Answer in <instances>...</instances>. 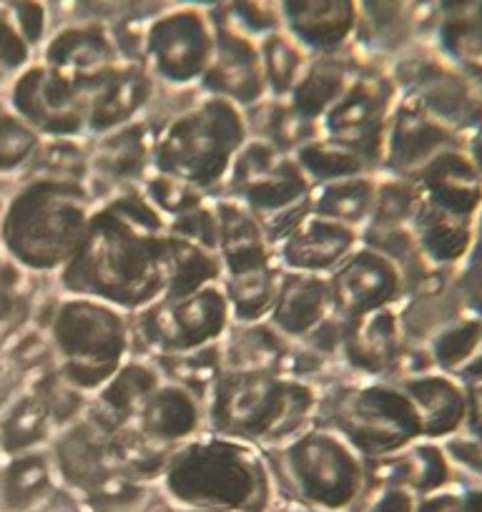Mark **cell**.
Segmentation results:
<instances>
[{"mask_svg": "<svg viewBox=\"0 0 482 512\" xmlns=\"http://www.w3.org/2000/svg\"><path fill=\"white\" fill-rule=\"evenodd\" d=\"M169 259V224L141 186H129L98 201L81 246L56 274V287L134 314L164 297Z\"/></svg>", "mask_w": 482, "mask_h": 512, "instance_id": "cell-1", "label": "cell"}, {"mask_svg": "<svg viewBox=\"0 0 482 512\" xmlns=\"http://www.w3.org/2000/svg\"><path fill=\"white\" fill-rule=\"evenodd\" d=\"M96 204L88 181L23 176L0 206V251L21 272L56 279L81 246Z\"/></svg>", "mask_w": 482, "mask_h": 512, "instance_id": "cell-2", "label": "cell"}, {"mask_svg": "<svg viewBox=\"0 0 482 512\" xmlns=\"http://www.w3.org/2000/svg\"><path fill=\"white\" fill-rule=\"evenodd\" d=\"M161 497L211 512H272L277 502L264 452L247 442L204 430L166 457Z\"/></svg>", "mask_w": 482, "mask_h": 512, "instance_id": "cell-3", "label": "cell"}, {"mask_svg": "<svg viewBox=\"0 0 482 512\" xmlns=\"http://www.w3.org/2000/svg\"><path fill=\"white\" fill-rule=\"evenodd\" d=\"M319 387L264 369H221L204 397L206 430L267 450L314 425Z\"/></svg>", "mask_w": 482, "mask_h": 512, "instance_id": "cell-4", "label": "cell"}, {"mask_svg": "<svg viewBox=\"0 0 482 512\" xmlns=\"http://www.w3.org/2000/svg\"><path fill=\"white\" fill-rule=\"evenodd\" d=\"M247 139V116L239 106L196 91L184 108L154 128V171L219 196Z\"/></svg>", "mask_w": 482, "mask_h": 512, "instance_id": "cell-5", "label": "cell"}, {"mask_svg": "<svg viewBox=\"0 0 482 512\" xmlns=\"http://www.w3.org/2000/svg\"><path fill=\"white\" fill-rule=\"evenodd\" d=\"M314 425L347 440L367 462L397 455L422 437L415 405L395 379L339 372L319 387Z\"/></svg>", "mask_w": 482, "mask_h": 512, "instance_id": "cell-6", "label": "cell"}, {"mask_svg": "<svg viewBox=\"0 0 482 512\" xmlns=\"http://www.w3.org/2000/svg\"><path fill=\"white\" fill-rule=\"evenodd\" d=\"M46 337L53 367L86 397L96 395L134 354L131 314L76 294H56Z\"/></svg>", "mask_w": 482, "mask_h": 512, "instance_id": "cell-7", "label": "cell"}, {"mask_svg": "<svg viewBox=\"0 0 482 512\" xmlns=\"http://www.w3.org/2000/svg\"><path fill=\"white\" fill-rule=\"evenodd\" d=\"M262 452L277 500L319 512H347L367 487V460L327 427L309 425L292 440Z\"/></svg>", "mask_w": 482, "mask_h": 512, "instance_id": "cell-8", "label": "cell"}, {"mask_svg": "<svg viewBox=\"0 0 482 512\" xmlns=\"http://www.w3.org/2000/svg\"><path fill=\"white\" fill-rule=\"evenodd\" d=\"M231 327V309L219 284L184 297H161L131 314L134 354L176 357L214 347Z\"/></svg>", "mask_w": 482, "mask_h": 512, "instance_id": "cell-9", "label": "cell"}, {"mask_svg": "<svg viewBox=\"0 0 482 512\" xmlns=\"http://www.w3.org/2000/svg\"><path fill=\"white\" fill-rule=\"evenodd\" d=\"M48 452L63 490L76 500H86L116 480L131 477L129 427L113 425L91 405L76 422L56 432Z\"/></svg>", "mask_w": 482, "mask_h": 512, "instance_id": "cell-10", "label": "cell"}, {"mask_svg": "<svg viewBox=\"0 0 482 512\" xmlns=\"http://www.w3.org/2000/svg\"><path fill=\"white\" fill-rule=\"evenodd\" d=\"M214 51L216 26L204 8L176 3L141 26V63L161 88H199Z\"/></svg>", "mask_w": 482, "mask_h": 512, "instance_id": "cell-11", "label": "cell"}, {"mask_svg": "<svg viewBox=\"0 0 482 512\" xmlns=\"http://www.w3.org/2000/svg\"><path fill=\"white\" fill-rule=\"evenodd\" d=\"M397 98L400 91L390 71L359 63L342 96L319 118V134L359 154L377 171Z\"/></svg>", "mask_w": 482, "mask_h": 512, "instance_id": "cell-12", "label": "cell"}, {"mask_svg": "<svg viewBox=\"0 0 482 512\" xmlns=\"http://www.w3.org/2000/svg\"><path fill=\"white\" fill-rule=\"evenodd\" d=\"M312 181L294 154L249 136L231 164L219 196H229L262 216V221L307 204Z\"/></svg>", "mask_w": 482, "mask_h": 512, "instance_id": "cell-13", "label": "cell"}, {"mask_svg": "<svg viewBox=\"0 0 482 512\" xmlns=\"http://www.w3.org/2000/svg\"><path fill=\"white\" fill-rule=\"evenodd\" d=\"M3 98L43 139H88V106L81 81L38 58L13 81Z\"/></svg>", "mask_w": 482, "mask_h": 512, "instance_id": "cell-14", "label": "cell"}, {"mask_svg": "<svg viewBox=\"0 0 482 512\" xmlns=\"http://www.w3.org/2000/svg\"><path fill=\"white\" fill-rule=\"evenodd\" d=\"M402 98H410L430 116L465 134L482 123V96L462 73L437 58H410L390 71Z\"/></svg>", "mask_w": 482, "mask_h": 512, "instance_id": "cell-15", "label": "cell"}, {"mask_svg": "<svg viewBox=\"0 0 482 512\" xmlns=\"http://www.w3.org/2000/svg\"><path fill=\"white\" fill-rule=\"evenodd\" d=\"M332 314L344 322L397 307L407 297V284L392 259L359 241L357 249L327 277Z\"/></svg>", "mask_w": 482, "mask_h": 512, "instance_id": "cell-16", "label": "cell"}, {"mask_svg": "<svg viewBox=\"0 0 482 512\" xmlns=\"http://www.w3.org/2000/svg\"><path fill=\"white\" fill-rule=\"evenodd\" d=\"M81 86L86 91L88 106V139H96L113 128L146 118L156 93H159V83L146 71L144 63L126 61V58L103 68L96 76L83 78Z\"/></svg>", "mask_w": 482, "mask_h": 512, "instance_id": "cell-17", "label": "cell"}, {"mask_svg": "<svg viewBox=\"0 0 482 512\" xmlns=\"http://www.w3.org/2000/svg\"><path fill=\"white\" fill-rule=\"evenodd\" d=\"M216 51L206 76L201 78L196 91L219 96L239 106L241 111L257 106L269 98L267 81H264L262 53H259V38L252 33L231 26L226 18L216 16Z\"/></svg>", "mask_w": 482, "mask_h": 512, "instance_id": "cell-18", "label": "cell"}, {"mask_svg": "<svg viewBox=\"0 0 482 512\" xmlns=\"http://www.w3.org/2000/svg\"><path fill=\"white\" fill-rule=\"evenodd\" d=\"M465 136L452 131L410 98H397L395 111L387 123L385 149L377 174L410 181L422 166L450 149H460Z\"/></svg>", "mask_w": 482, "mask_h": 512, "instance_id": "cell-19", "label": "cell"}, {"mask_svg": "<svg viewBox=\"0 0 482 512\" xmlns=\"http://www.w3.org/2000/svg\"><path fill=\"white\" fill-rule=\"evenodd\" d=\"M88 154V186L96 201L106 199L113 191L141 186L154 171V128L146 118L113 128L108 134L88 139Z\"/></svg>", "mask_w": 482, "mask_h": 512, "instance_id": "cell-20", "label": "cell"}, {"mask_svg": "<svg viewBox=\"0 0 482 512\" xmlns=\"http://www.w3.org/2000/svg\"><path fill=\"white\" fill-rule=\"evenodd\" d=\"M279 28L309 56L349 51L357 38V0H274Z\"/></svg>", "mask_w": 482, "mask_h": 512, "instance_id": "cell-21", "label": "cell"}, {"mask_svg": "<svg viewBox=\"0 0 482 512\" xmlns=\"http://www.w3.org/2000/svg\"><path fill=\"white\" fill-rule=\"evenodd\" d=\"M357 246V229L307 211L282 239L274 241V256L284 272L329 277Z\"/></svg>", "mask_w": 482, "mask_h": 512, "instance_id": "cell-22", "label": "cell"}, {"mask_svg": "<svg viewBox=\"0 0 482 512\" xmlns=\"http://www.w3.org/2000/svg\"><path fill=\"white\" fill-rule=\"evenodd\" d=\"M129 430L149 445L171 452L206 430L204 397L184 384L164 379L159 390L136 412Z\"/></svg>", "mask_w": 482, "mask_h": 512, "instance_id": "cell-23", "label": "cell"}, {"mask_svg": "<svg viewBox=\"0 0 482 512\" xmlns=\"http://www.w3.org/2000/svg\"><path fill=\"white\" fill-rule=\"evenodd\" d=\"M405 344L397 307L380 309L347 322L339 364L357 377L395 379Z\"/></svg>", "mask_w": 482, "mask_h": 512, "instance_id": "cell-24", "label": "cell"}, {"mask_svg": "<svg viewBox=\"0 0 482 512\" xmlns=\"http://www.w3.org/2000/svg\"><path fill=\"white\" fill-rule=\"evenodd\" d=\"M216 209V254L221 259V279L241 277L277 262L274 244L262 216L229 196H211Z\"/></svg>", "mask_w": 482, "mask_h": 512, "instance_id": "cell-25", "label": "cell"}, {"mask_svg": "<svg viewBox=\"0 0 482 512\" xmlns=\"http://www.w3.org/2000/svg\"><path fill=\"white\" fill-rule=\"evenodd\" d=\"M38 61L83 81L113 63L124 61V56L118 48L116 33L106 23L86 21L71 23L46 36V41L38 48Z\"/></svg>", "mask_w": 482, "mask_h": 512, "instance_id": "cell-26", "label": "cell"}, {"mask_svg": "<svg viewBox=\"0 0 482 512\" xmlns=\"http://www.w3.org/2000/svg\"><path fill=\"white\" fill-rule=\"evenodd\" d=\"M397 382L420 415L425 440L442 442L465 430L467 395L465 382L460 377L432 369V372L397 379Z\"/></svg>", "mask_w": 482, "mask_h": 512, "instance_id": "cell-27", "label": "cell"}, {"mask_svg": "<svg viewBox=\"0 0 482 512\" xmlns=\"http://www.w3.org/2000/svg\"><path fill=\"white\" fill-rule=\"evenodd\" d=\"M63 495L48 447L0 462V512H41Z\"/></svg>", "mask_w": 482, "mask_h": 512, "instance_id": "cell-28", "label": "cell"}, {"mask_svg": "<svg viewBox=\"0 0 482 512\" xmlns=\"http://www.w3.org/2000/svg\"><path fill=\"white\" fill-rule=\"evenodd\" d=\"M329 314H332V297H329L327 277L284 272L277 302L267 322L292 342H302Z\"/></svg>", "mask_w": 482, "mask_h": 512, "instance_id": "cell-29", "label": "cell"}, {"mask_svg": "<svg viewBox=\"0 0 482 512\" xmlns=\"http://www.w3.org/2000/svg\"><path fill=\"white\" fill-rule=\"evenodd\" d=\"M164 379V372H161L154 357L131 354L124 367L118 369L91 397V407L98 415L111 420L113 425L129 427L136 412L141 410V405L159 390V384Z\"/></svg>", "mask_w": 482, "mask_h": 512, "instance_id": "cell-30", "label": "cell"}, {"mask_svg": "<svg viewBox=\"0 0 482 512\" xmlns=\"http://www.w3.org/2000/svg\"><path fill=\"white\" fill-rule=\"evenodd\" d=\"M56 432L58 427L46 397L28 379L26 387H21L6 407H0V460L43 450L51 445Z\"/></svg>", "mask_w": 482, "mask_h": 512, "instance_id": "cell-31", "label": "cell"}, {"mask_svg": "<svg viewBox=\"0 0 482 512\" xmlns=\"http://www.w3.org/2000/svg\"><path fill=\"white\" fill-rule=\"evenodd\" d=\"M292 339L264 322H231L219 342L221 369H264V372L287 374L294 352Z\"/></svg>", "mask_w": 482, "mask_h": 512, "instance_id": "cell-32", "label": "cell"}, {"mask_svg": "<svg viewBox=\"0 0 482 512\" xmlns=\"http://www.w3.org/2000/svg\"><path fill=\"white\" fill-rule=\"evenodd\" d=\"M377 189H380V174L370 171V174L347 176V179L312 186L307 204L312 214L362 231L375 211Z\"/></svg>", "mask_w": 482, "mask_h": 512, "instance_id": "cell-33", "label": "cell"}, {"mask_svg": "<svg viewBox=\"0 0 482 512\" xmlns=\"http://www.w3.org/2000/svg\"><path fill=\"white\" fill-rule=\"evenodd\" d=\"M357 68L359 61L349 58V51L334 53V56H312L287 101L304 118L319 123V118L342 96Z\"/></svg>", "mask_w": 482, "mask_h": 512, "instance_id": "cell-34", "label": "cell"}, {"mask_svg": "<svg viewBox=\"0 0 482 512\" xmlns=\"http://www.w3.org/2000/svg\"><path fill=\"white\" fill-rule=\"evenodd\" d=\"M249 136L277 146L284 154H294L299 146L319 136V123L304 118L287 98H264L244 111Z\"/></svg>", "mask_w": 482, "mask_h": 512, "instance_id": "cell-35", "label": "cell"}, {"mask_svg": "<svg viewBox=\"0 0 482 512\" xmlns=\"http://www.w3.org/2000/svg\"><path fill=\"white\" fill-rule=\"evenodd\" d=\"M282 277L284 269L274 262L259 272L221 279V289L231 309V322H264L277 302Z\"/></svg>", "mask_w": 482, "mask_h": 512, "instance_id": "cell-36", "label": "cell"}, {"mask_svg": "<svg viewBox=\"0 0 482 512\" xmlns=\"http://www.w3.org/2000/svg\"><path fill=\"white\" fill-rule=\"evenodd\" d=\"M171 234V231H169ZM221 282V259L214 249L194 244L189 239L171 234L169 284L164 297H184L201 287Z\"/></svg>", "mask_w": 482, "mask_h": 512, "instance_id": "cell-37", "label": "cell"}, {"mask_svg": "<svg viewBox=\"0 0 482 512\" xmlns=\"http://www.w3.org/2000/svg\"><path fill=\"white\" fill-rule=\"evenodd\" d=\"M259 53H262L269 98H287L312 58L282 28H274V31L259 36Z\"/></svg>", "mask_w": 482, "mask_h": 512, "instance_id": "cell-38", "label": "cell"}, {"mask_svg": "<svg viewBox=\"0 0 482 512\" xmlns=\"http://www.w3.org/2000/svg\"><path fill=\"white\" fill-rule=\"evenodd\" d=\"M294 159L299 161V166H302V171L307 174V179L312 181V186L375 171L362 156L344 149L337 141H329L327 136L322 134L314 136V139L307 141L304 146H299V149L294 151Z\"/></svg>", "mask_w": 482, "mask_h": 512, "instance_id": "cell-39", "label": "cell"}, {"mask_svg": "<svg viewBox=\"0 0 482 512\" xmlns=\"http://www.w3.org/2000/svg\"><path fill=\"white\" fill-rule=\"evenodd\" d=\"M43 136L28 126L11 108V103L0 96V179H16L28 171L36 159Z\"/></svg>", "mask_w": 482, "mask_h": 512, "instance_id": "cell-40", "label": "cell"}, {"mask_svg": "<svg viewBox=\"0 0 482 512\" xmlns=\"http://www.w3.org/2000/svg\"><path fill=\"white\" fill-rule=\"evenodd\" d=\"M430 357L435 369L457 374L477 352L482 349V319L480 317H457L440 329L430 342Z\"/></svg>", "mask_w": 482, "mask_h": 512, "instance_id": "cell-41", "label": "cell"}, {"mask_svg": "<svg viewBox=\"0 0 482 512\" xmlns=\"http://www.w3.org/2000/svg\"><path fill=\"white\" fill-rule=\"evenodd\" d=\"M359 26L354 41L370 48H382L397 36L410 13L412 0H357Z\"/></svg>", "mask_w": 482, "mask_h": 512, "instance_id": "cell-42", "label": "cell"}, {"mask_svg": "<svg viewBox=\"0 0 482 512\" xmlns=\"http://www.w3.org/2000/svg\"><path fill=\"white\" fill-rule=\"evenodd\" d=\"M141 191H144L146 199L151 201L156 211L166 219L169 224L176 216L186 214V211L196 209V206L206 204L211 196H206L204 191H199L196 186L186 184V181L174 179V176L159 174V171H151L149 176L141 184Z\"/></svg>", "mask_w": 482, "mask_h": 512, "instance_id": "cell-43", "label": "cell"}, {"mask_svg": "<svg viewBox=\"0 0 482 512\" xmlns=\"http://www.w3.org/2000/svg\"><path fill=\"white\" fill-rule=\"evenodd\" d=\"M440 13L442 43L450 56L482 36V0H440Z\"/></svg>", "mask_w": 482, "mask_h": 512, "instance_id": "cell-44", "label": "cell"}, {"mask_svg": "<svg viewBox=\"0 0 482 512\" xmlns=\"http://www.w3.org/2000/svg\"><path fill=\"white\" fill-rule=\"evenodd\" d=\"M36 48L28 43L8 11L0 8V96H6L18 76L36 61Z\"/></svg>", "mask_w": 482, "mask_h": 512, "instance_id": "cell-45", "label": "cell"}, {"mask_svg": "<svg viewBox=\"0 0 482 512\" xmlns=\"http://www.w3.org/2000/svg\"><path fill=\"white\" fill-rule=\"evenodd\" d=\"M169 231L171 234L181 236V239H189L194 241V244H201L206 246V249L216 251V231H219V221H216L214 201L209 199L206 204L196 206V209L171 219Z\"/></svg>", "mask_w": 482, "mask_h": 512, "instance_id": "cell-46", "label": "cell"}, {"mask_svg": "<svg viewBox=\"0 0 482 512\" xmlns=\"http://www.w3.org/2000/svg\"><path fill=\"white\" fill-rule=\"evenodd\" d=\"M33 319V299L18 287H0V347L11 344Z\"/></svg>", "mask_w": 482, "mask_h": 512, "instance_id": "cell-47", "label": "cell"}, {"mask_svg": "<svg viewBox=\"0 0 482 512\" xmlns=\"http://www.w3.org/2000/svg\"><path fill=\"white\" fill-rule=\"evenodd\" d=\"M465 395H467V420H465V430L462 432L482 437V379L465 382Z\"/></svg>", "mask_w": 482, "mask_h": 512, "instance_id": "cell-48", "label": "cell"}, {"mask_svg": "<svg viewBox=\"0 0 482 512\" xmlns=\"http://www.w3.org/2000/svg\"><path fill=\"white\" fill-rule=\"evenodd\" d=\"M146 512H211V510H194V507L174 505V502H169L166 497H161V492H159V495H156V500L151 502V507Z\"/></svg>", "mask_w": 482, "mask_h": 512, "instance_id": "cell-49", "label": "cell"}, {"mask_svg": "<svg viewBox=\"0 0 482 512\" xmlns=\"http://www.w3.org/2000/svg\"><path fill=\"white\" fill-rule=\"evenodd\" d=\"M179 6H194L204 8V11H219V8L234 6V3H241V0H176Z\"/></svg>", "mask_w": 482, "mask_h": 512, "instance_id": "cell-50", "label": "cell"}, {"mask_svg": "<svg viewBox=\"0 0 482 512\" xmlns=\"http://www.w3.org/2000/svg\"><path fill=\"white\" fill-rule=\"evenodd\" d=\"M43 3H58V0H43Z\"/></svg>", "mask_w": 482, "mask_h": 512, "instance_id": "cell-51", "label": "cell"}]
</instances>
